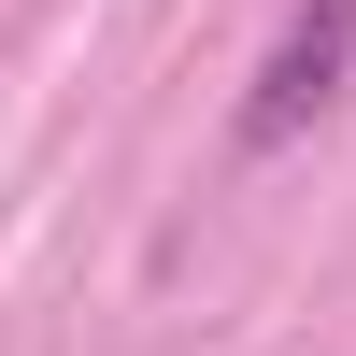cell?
<instances>
[{
    "label": "cell",
    "mask_w": 356,
    "mask_h": 356,
    "mask_svg": "<svg viewBox=\"0 0 356 356\" xmlns=\"http://www.w3.org/2000/svg\"><path fill=\"white\" fill-rule=\"evenodd\" d=\"M342 86H356V0H300V15L271 29V57H257L228 143H243V157H285L300 129H328V114H342Z\"/></svg>",
    "instance_id": "cell-1"
}]
</instances>
